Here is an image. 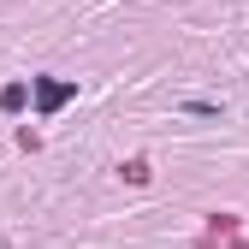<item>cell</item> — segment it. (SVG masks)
<instances>
[{
    "mask_svg": "<svg viewBox=\"0 0 249 249\" xmlns=\"http://www.w3.org/2000/svg\"><path fill=\"white\" fill-rule=\"evenodd\" d=\"M71 101V83H59V77H36V107L42 113H59Z\"/></svg>",
    "mask_w": 249,
    "mask_h": 249,
    "instance_id": "1",
    "label": "cell"
},
{
    "mask_svg": "<svg viewBox=\"0 0 249 249\" xmlns=\"http://www.w3.org/2000/svg\"><path fill=\"white\" fill-rule=\"evenodd\" d=\"M24 101H30V89H24V83H6V89H0V107H6V113H18Z\"/></svg>",
    "mask_w": 249,
    "mask_h": 249,
    "instance_id": "2",
    "label": "cell"
}]
</instances>
